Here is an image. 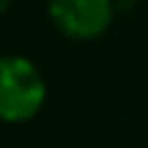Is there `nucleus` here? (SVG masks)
Here are the masks:
<instances>
[{
    "label": "nucleus",
    "instance_id": "nucleus-1",
    "mask_svg": "<svg viewBox=\"0 0 148 148\" xmlns=\"http://www.w3.org/2000/svg\"><path fill=\"white\" fill-rule=\"evenodd\" d=\"M47 82L33 60L0 55V121L25 123L44 107Z\"/></svg>",
    "mask_w": 148,
    "mask_h": 148
},
{
    "label": "nucleus",
    "instance_id": "nucleus-2",
    "mask_svg": "<svg viewBox=\"0 0 148 148\" xmlns=\"http://www.w3.org/2000/svg\"><path fill=\"white\" fill-rule=\"evenodd\" d=\"M52 25L74 41L99 38L112 25V0H47Z\"/></svg>",
    "mask_w": 148,
    "mask_h": 148
},
{
    "label": "nucleus",
    "instance_id": "nucleus-3",
    "mask_svg": "<svg viewBox=\"0 0 148 148\" xmlns=\"http://www.w3.org/2000/svg\"><path fill=\"white\" fill-rule=\"evenodd\" d=\"M8 5H11V0H0V14H3V11L8 8Z\"/></svg>",
    "mask_w": 148,
    "mask_h": 148
}]
</instances>
